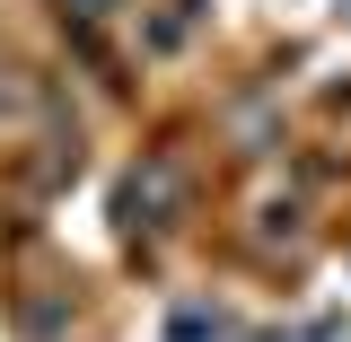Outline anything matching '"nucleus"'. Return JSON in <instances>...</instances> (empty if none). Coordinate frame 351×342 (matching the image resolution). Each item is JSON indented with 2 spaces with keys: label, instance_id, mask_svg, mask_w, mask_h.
Masks as SVG:
<instances>
[{
  "label": "nucleus",
  "instance_id": "f03ea898",
  "mask_svg": "<svg viewBox=\"0 0 351 342\" xmlns=\"http://www.w3.org/2000/svg\"><path fill=\"white\" fill-rule=\"evenodd\" d=\"M167 342H228V316H219V307H176Z\"/></svg>",
  "mask_w": 351,
  "mask_h": 342
},
{
  "label": "nucleus",
  "instance_id": "f257e3e1",
  "mask_svg": "<svg viewBox=\"0 0 351 342\" xmlns=\"http://www.w3.org/2000/svg\"><path fill=\"white\" fill-rule=\"evenodd\" d=\"M167 202H176V167H167V158H149V175H132V184H123V219H132V228H158Z\"/></svg>",
  "mask_w": 351,
  "mask_h": 342
},
{
  "label": "nucleus",
  "instance_id": "7ed1b4c3",
  "mask_svg": "<svg viewBox=\"0 0 351 342\" xmlns=\"http://www.w3.org/2000/svg\"><path fill=\"white\" fill-rule=\"evenodd\" d=\"M71 9H88V18H97V9H114V0H71Z\"/></svg>",
  "mask_w": 351,
  "mask_h": 342
}]
</instances>
